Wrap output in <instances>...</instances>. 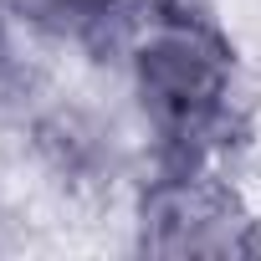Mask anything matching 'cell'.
Segmentation results:
<instances>
[{"mask_svg": "<svg viewBox=\"0 0 261 261\" xmlns=\"http://www.w3.org/2000/svg\"><path fill=\"white\" fill-rule=\"evenodd\" d=\"M139 77H144V108H149L154 128L190 164V154L205 144V134L220 118V97H225L220 46L210 36H200L195 26H164L144 46Z\"/></svg>", "mask_w": 261, "mask_h": 261, "instance_id": "1", "label": "cell"}, {"mask_svg": "<svg viewBox=\"0 0 261 261\" xmlns=\"http://www.w3.org/2000/svg\"><path fill=\"white\" fill-rule=\"evenodd\" d=\"M26 6L46 21H62V26H87V21H102L118 0H26Z\"/></svg>", "mask_w": 261, "mask_h": 261, "instance_id": "2", "label": "cell"}]
</instances>
